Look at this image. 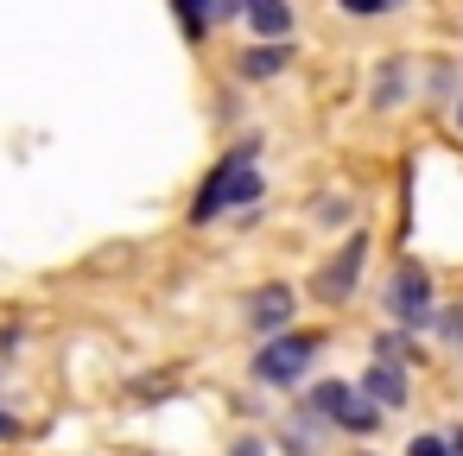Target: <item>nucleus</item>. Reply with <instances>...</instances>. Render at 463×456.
I'll use <instances>...</instances> for the list:
<instances>
[{"label": "nucleus", "mask_w": 463, "mask_h": 456, "mask_svg": "<svg viewBox=\"0 0 463 456\" xmlns=\"http://www.w3.org/2000/svg\"><path fill=\"white\" fill-rule=\"evenodd\" d=\"M178 14H184V33L197 39V33H203V7H197V0H178Z\"/></svg>", "instance_id": "ddd939ff"}, {"label": "nucleus", "mask_w": 463, "mask_h": 456, "mask_svg": "<svg viewBox=\"0 0 463 456\" xmlns=\"http://www.w3.org/2000/svg\"><path fill=\"white\" fill-rule=\"evenodd\" d=\"M260 172H254V146H235L210 178H203V191H197V209H191V222H216V216H229V209H248V203H260Z\"/></svg>", "instance_id": "f257e3e1"}, {"label": "nucleus", "mask_w": 463, "mask_h": 456, "mask_svg": "<svg viewBox=\"0 0 463 456\" xmlns=\"http://www.w3.org/2000/svg\"><path fill=\"white\" fill-rule=\"evenodd\" d=\"M311 412L317 418H330V424H343V431H374V405H362L355 399V386H343V380H324L317 393H311Z\"/></svg>", "instance_id": "7ed1b4c3"}, {"label": "nucleus", "mask_w": 463, "mask_h": 456, "mask_svg": "<svg viewBox=\"0 0 463 456\" xmlns=\"http://www.w3.org/2000/svg\"><path fill=\"white\" fill-rule=\"evenodd\" d=\"M387 7H393V0H343V14H355V20H362V14L374 20V14H387Z\"/></svg>", "instance_id": "f8f14e48"}, {"label": "nucleus", "mask_w": 463, "mask_h": 456, "mask_svg": "<svg viewBox=\"0 0 463 456\" xmlns=\"http://www.w3.org/2000/svg\"><path fill=\"white\" fill-rule=\"evenodd\" d=\"M457 127H463V102H457Z\"/></svg>", "instance_id": "f3484780"}, {"label": "nucleus", "mask_w": 463, "mask_h": 456, "mask_svg": "<svg viewBox=\"0 0 463 456\" xmlns=\"http://www.w3.org/2000/svg\"><path fill=\"white\" fill-rule=\"evenodd\" d=\"M0 437H14V412H0Z\"/></svg>", "instance_id": "2eb2a0df"}, {"label": "nucleus", "mask_w": 463, "mask_h": 456, "mask_svg": "<svg viewBox=\"0 0 463 456\" xmlns=\"http://www.w3.org/2000/svg\"><path fill=\"white\" fill-rule=\"evenodd\" d=\"M279 70H286V45H260V51L241 58V77H254V83L260 77H279Z\"/></svg>", "instance_id": "1a4fd4ad"}, {"label": "nucleus", "mask_w": 463, "mask_h": 456, "mask_svg": "<svg viewBox=\"0 0 463 456\" xmlns=\"http://www.w3.org/2000/svg\"><path fill=\"white\" fill-rule=\"evenodd\" d=\"M406 456H450V450H444L438 437H412V443H406Z\"/></svg>", "instance_id": "4468645a"}, {"label": "nucleus", "mask_w": 463, "mask_h": 456, "mask_svg": "<svg viewBox=\"0 0 463 456\" xmlns=\"http://www.w3.org/2000/svg\"><path fill=\"white\" fill-rule=\"evenodd\" d=\"M387 311H393L400 323H431V279H425V266H400V273H393Z\"/></svg>", "instance_id": "39448f33"}, {"label": "nucleus", "mask_w": 463, "mask_h": 456, "mask_svg": "<svg viewBox=\"0 0 463 456\" xmlns=\"http://www.w3.org/2000/svg\"><path fill=\"white\" fill-rule=\"evenodd\" d=\"M362 260H368V235H349V241L336 247V260L317 273V298H324V304H343V298L355 292V273H362Z\"/></svg>", "instance_id": "20e7f679"}, {"label": "nucleus", "mask_w": 463, "mask_h": 456, "mask_svg": "<svg viewBox=\"0 0 463 456\" xmlns=\"http://www.w3.org/2000/svg\"><path fill=\"white\" fill-rule=\"evenodd\" d=\"M197 7H203V20H216V26H222V20H235V14H241V0H197Z\"/></svg>", "instance_id": "9b49d317"}, {"label": "nucleus", "mask_w": 463, "mask_h": 456, "mask_svg": "<svg viewBox=\"0 0 463 456\" xmlns=\"http://www.w3.org/2000/svg\"><path fill=\"white\" fill-rule=\"evenodd\" d=\"M374 102H381V108H393V102H400V64H387V70H381V83H374Z\"/></svg>", "instance_id": "9d476101"}, {"label": "nucleus", "mask_w": 463, "mask_h": 456, "mask_svg": "<svg viewBox=\"0 0 463 456\" xmlns=\"http://www.w3.org/2000/svg\"><path fill=\"white\" fill-rule=\"evenodd\" d=\"M362 399H374L381 412H400V405H406V380H400V368L374 361V368L362 374Z\"/></svg>", "instance_id": "423d86ee"}, {"label": "nucleus", "mask_w": 463, "mask_h": 456, "mask_svg": "<svg viewBox=\"0 0 463 456\" xmlns=\"http://www.w3.org/2000/svg\"><path fill=\"white\" fill-rule=\"evenodd\" d=\"M311 355H317V336H273V342L254 355V374H260L267 386H286V380H298V374L311 368Z\"/></svg>", "instance_id": "f03ea898"}, {"label": "nucleus", "mask_w": 463, "mask_h": 456, "mask_svg": "<svg viewBox=\"0 0 463 456\" xmlns=\"http://www.w3.org/2000/svg\"><path fill=\"white\" fill-rule=\"evenodd\" d=\"M248 317H254V330H279V323L292 317V292H286V285H267V292L254 298Z\"/></svg>", "instance_id": "6e6552de"}, {"label": "nucleus", "mask_w": 463, "mask_h": 456, "mask_svg": "<svg viewBox=\"0 0 463 456\" xmlns=\"http://www.w3.org/2000/svg\"><path fill=\"white\" fill-rule=\"evenodd\" d=\"M444 450H450V456H463V431H457V437H450V443H444Z\"/></svg>", "instance_id": "dca6fc26"}, {"label": "nucleus", "mask_w": 463, "mask_h": 456, "mask_svg": "<svg viewBox=\"0 0 463 456\" xmlns=\"http://www.w3.org/2000/svg\"><path fill=\"white\" fill-rule=\"evenodd\" d=\"M241 14H248V26L260 33V39H286L292 33V14H286V0H241Z\"/></svg>", "instance_id": "0eeeda50"}]
</instances>
